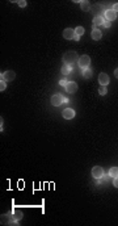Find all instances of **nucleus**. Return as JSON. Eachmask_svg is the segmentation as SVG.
I'll list each match as a JSON object with an SVG mask.
<instances>
[{
  "mask_svg": "<svg viewBox=\"0 0 118 226\" xmlns=\"http://www.w3.org/2000/svg\"><path fill=\"white\" fill-rule=\"evenodd\" d=\"M60 72L64 75H68L70 72H71V66L70 65H63L62 68H60Z\"/></svg>",
  "mask_w": 118,
  "mask_h": 226,
  "instance_id": "4468645a",
  "label": "nucleus"
},
{
  "mask_svg": "<svg viewBox=\"0 0 118 226\" xmlns=\"http://www.w3.org/2000/svg\"><path fill=\"white\" fill-rule=\"evenodd\" d=\"M78 63H79V66H80V67L83 68V70H84V68H88V67H89V65H91V58H89V55L84 54V55L79 57Z\"/></svg>",
  "mask_w": 118,
  "mask_h": 226,
  "instance_id": "f03ea898",
  "label": "nucleus"
},
{
  "mask_svg": "<svg viewBox=\"0 0 118 226\" xmlns=\"http://www.w3.org/2000/svg\"><path fill=\"white\" fill-rule=\"evenodd\" d=\"M66 91L68 93H74L78 91V84L75 83V82H68V84L66 86Z\"/></svg>",
  "mask_w": 118,
  "mask_h": 226,
  "instance_id": "9b49d317",
  "label": "nucleus"
},
{
  "mask_svg": "<svg viewBox=\"0 0 118 226\" xmlns=\"http://www.w3.org/2000/svg\"><path fill=\"white\" fill-rule=\"evenodd\" d=\"M113 184H114V187H115V188H118V176L113 179Z\"/></svg>",
  "mask_w": 118,
  "mask_h": 226,
  "instance_id": "5701e85b",
  "label": "nucleus"
},
{
  "mask_svg": "<svg viewBox=\"0 0 118 226\" xmlns=\"http://www.w3.org/2000/svg\"><path fill=\"white\" fill-rule=\"evenodd\" d=\"M63 37H64L66 40H74V37H75V29L66 28L64 30H63Z\"/></svg>",
  "mask_w": 118,
  "mask_h": 226,
  "instance_id": "423d86ee",
  "label": "nucleus"
},
{
  "mask_svg": "<svg viewBox=\"0 0 118 226\" xmlns=\"http://www.w3.org/2000/svg\"><path fill=\"white\" fill-rule=\"evenodd\" d=\"M17 4H19L20 7H22V8L26 7V1H25V0H20V1H17Z\"/></svg>",
  "mask_w": 118,
  "mask_h": 226,
  "instance_id": "412c9836",
  "label": "nucleus"
},
{
  "mask_svg": "<svg viewBox=\"0 0 118 226\" xmlns=\"http://www.w3.org/2000/svg\"><path fill=\"white\" fill-rule=\"evenodd\" d=\"M59 84H60V86H62V87H66V86H67V84H68V82H67V80H64V79H63V80H60V82H59Z\"/></svg>",
  "mask_w": 118,
  "mask_h": 226,
  "instance_id": "4be33fe9",
  "label": "nucleus"
},
{
  "mask_svg": "<svg viewBox=\"0 0 118 226\" xmlns=\"http://www.w3.org/2000/svg\"><path fill=\"white\" fill-rule=\"evenodd\" d=\"M76 61H79V55L76 51H67L66 54H63V62L64 65H74L76 63Z\"/></svg>",
  "mask_w": 118,
  "mask_h": 226,
  "instance_id": "f257e3e1",
  "label": "nucleus"
},
{
  "mask_svg": "<svg viewBox=\"0 0 118 226\" xmlns=\"http://www.w3.org/2000/svg\"><path fill=\"white\" fill-rule=\"evenodd\" d=\"M22 217H24V214H22V212L20 210H16L12 213V218H11V223H16L19 220H21Z\"/></svg>",
  "mask_w": 118,
  "mask_h": 226,
  "instance_id": "9d476101",
  "label": "nucleus"
},
{
  "mask_svg": "<svg viewBox=\"0 0 118 226\" xmlns=\"http://www.w3.org/2000/svg\"><path fill=\"white\" fill-rule=\"evenodd\" d=\"M117 19V13L113 9H108L105 11V20L106 21H113V20Z\"/></svg>",
  "mask_w": 118,
  "mask_h": 226,
  "instance_id": "1a4fd4ad",
  "label": "nucleus"
},
{
  "mask_svg": "<svg viewBox=\"0 0 118 226\" xmlns=\"http://www.w3.org/2000/svg\"><path fill=\"white\" fill-rule=\"evenodd\" d=\"M104 26H105V28H110V21H106V20H105V22H104Z\"/></svg>",
  "mask_w": 118,
  "mask_h": 226,
  "instance_id": "393cba45",
  "label": "nucleus"
},
{
  "mask_svg": "<svg viewBox=\"0 0 118 226\" xmlns=\"http://www.w3.org/2000/svg\"><path fill=\"white\" fill-rule=\"evenodd\" d=\"M62 116H63V118H66V120H72V118L75 117V111L71 109V108H67L62 112Z\"/></svg>",
  "mask_w": 118,
  "mask_h": 226,
  "instance_id": "0eeeda50",
  "label": "nucleus"
},
{
  "mask_svg": "<svg viewBox=\"0 0 118 226\" xmlns=\"http://www.w3.org/2000/svg\"><path fill=\"white\" fill-rule=\"evenodd\" d=\"M109 175L113 177H117L118 176V167H112L109 170Z\"/></svg>",
  "mask_w": 118,
  "mask_h": 226,
  "instance_id": "f3484780",
  "label": "nucleus"
},
{
  "mask_svg": "<svg viewBox=\"0 0 118 226\" xmlns=\"http://www.w3.org/2000/svg\"><path fill=\"white\" fill-rule=\"evenodd\" d=\"M74 40H75V41H79V40H80V36H76V34H75V37H74Z\"/></svg>",
  "mask_w": 118,
  "mask_h": 226,
  "instance_id": "bb28decb",
  "label": "nucleus"
},
{
  "mask_svg": "<svg viewBox=\"0 0 118 226\" xmlns=\"http://www.w3.org/2000/svg\"><path fill=\"white\" fill-rule=\"evenodd\" d=\"M15 78H16L15 71H11V70H8V71H5L4 74H1V79L5 82H11V80H13Z\"/></svg>",
  "mask_w": 118,
  "mask_h": 226,
  "instance_id": "39448f33",
  "label": "nucleus"
},
{
  "mask_svg": "<svg viewBox=\"0 0 118 226\" xmlns=\"http://www.w3.org/2000/svg\"><path fill=\"white\" fill-rule=\"evenodd\" d=\"M99 82H100V84L101 86H108L109 84V82H110V79H109V76H108V74H105V72H101V74L99 75Z\"/></svg>",
  "mask_w": 118,
  "mask_h": 226,
  "instance_id": "6e6552de",
  "label": "nucleus"
},
{
  "mask_svg": "<svg viewBox=\"0 0 118 226\" xmlns=\"http://www.w3.org/2000/svg\"><path fill=\"white\" fill-rule=\"evenodd\" d=\"M106 92H108V90H106V87H105V86H101V87H100L99 93H100V95H101V96H104V95H106Z\"/></svg>",
  "mask_w": 118,
  "mask_h": 226,
  "instance_id": "6ab92c4d",
  "label": "nucleus"
},
{
  "mask_svg": "<svg viewBox=\"0 0 118 226\" xmlns=\"http://www.w3.org/2000/svg\"><path fill=\"white\" fill-rule=\"evenodd\" d=\"M92 176H93L95 179H101V177L104 176L103 167H100V166H95V167L92 168Z\"/></svg>",
  "mask_w": 118,
  "mask_h": 226,
  "instance_id": "7ed1b4c3",
  "label": "nucleus"
},
{
  "mask_svg": "<svg viewBox=\"0 0 118 226\" xmlns=\"http://www.w3.org/2000/svg\"><path fill=\"white\" fill-rule=\"evenodd\" d=\"M5 87H7V84H5V80H3V79H1V82H0V91L3 92V91L5 90Z\"/></svg>",
  "mask_w": 118,
  "mask_h": 226,
  "instance_id": "aec40b11",
  "label": "nucleus"
},
{
  "mask_svg": "<svg viewBox=\"0 0 118 226\" xmlns=\"http://www.w3.org/2000/svg\"><path fill=\"white\" fill-rule=\"evenodd\" d=\"M114 76L118 79V68H115V70H114Z\"/></svg>",
  "mask_w": 118,
  "mask_h": 226,
  "instance_id": "a878e982",
  "label": "nucleus"
},
{
  "mask_svg": "<svg viewBox=\"0 0 118 226\" xmlns=\"http://www.w3.org/2000/svg\"><path fill=\"white\" fill-rule=\"evenodd\" d=\"M80 5H81V9L84 11V12H87V11H89V7H91V4H89V1H80Z\"/></svg>",
  "mask_w": 118,
  "mask_h": 226,
  "instance_id": "2eb2a0df",
  "label": "nucleus"
},
{
  "mask_svg": "<svg viewBox=\"0 0 118 226\" xmlns=\"http://www.w3.org/2000/svg\"><path fill=\"white\" fill-rule=\"evenodd\" d=\"M75 34H76V36H81V34H84V28H83V26H78V28L75 29Z\"/></svg>",
  "mask_w": 118,
  "mask_h": 226,
  "instance_id": "a211bd4d",
  "label": "nucleus"
},
{
  "mask_svg": "<svg viewBox=\"0 0 118 226\" xmlns=\"http://www.w3.org/2000/svg\"><path fill=\"white\" fill-rule=\"evenodd\" d=\"M91 37H92V40L99 41V40H101V37H103V33H101L99 29L93 28V30H92V33H91Z\"/></svg>",
  "mask_w": 118,
  "mask_h": 226,
  "instance_id": "f8f14e48",
  "label": "nucleus"
},
{
  "mask_svg": "<svg viewBox=\"0 0 118 226\" xmlns=\"http://www.w3.org/2000/svg\"><path fill=\"white\" fill-rule=\"evenodd\" d=\"M104 22H105V19H104V17H101V16H96V17L93 19L95 28H96V25H104Z\"/></svg>",
  "mask_w": 118,
  "mask_h": 226,
  "instance_id": "ddd939ff",
  "label": "nucleus"
},
{
  "mask_svg": "<svg viewBox=\"0 0 118 226\" xmlns=\"http://www.w3.org/2000/svg\"><path fill=\"white\" fill-rule=\"evenodd\" d=\"M83 76H84V78H87V79L92 78V70H91L89 67H88V68H84V71H83Z\"/></svg>",
  "mask_w": 118,
  "mask_h": 226,
  "instance_id": "dca6fc26",
  "label": "nucleus"
},
{
  "mask_svg": "<svg viewBox=\"0 0 118 226\" xmlns=\"http://www.w3.org/2000/svg\"><path fill=\"white\" fill-rule=\"evenodd\" d=\"M62 103H64V97H63L62 95H54V96L51 97V104H53L54 107H59Z\"/></svg>",
  "mask_w": 118,
  "mask_h": 226,
  "instance_id": "20e7f679",
  "label": "nucleus"
},
{
  "mask_svg": "<svg viewBox=\"0 0 118 226\" xmlns=\"http://www.w3.org/2000/svg\"><path fill=\"white\" fill-rule=\"evenodd\" d=\"M113 11H114V12H115V13H117V12H118V3H115V4H114V5H113Z\"/></svg>",
  "mask_w": 118,
  "mask_h": 226,
  "instance_id": "b1692460",
  "label": "nucleus"
}]
</instances>
